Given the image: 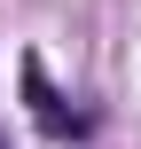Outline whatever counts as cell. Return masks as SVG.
I'll return each instance as SVG.
<instances>
[{
	"mask_svg": "<svg viewBox=\"0 0 141 149\" xmlns=\"http://www.w3.org/2000/svg\"><path fill=\"white\" fill-rule=\"evenodd\" d=\"M16 79H24V110H31V126H39L47 141H86V134H94V118H86V110H71V102L55 94V79H47V63H39V55H24V63H16Z\"/></svg>",
	"mask_w": 141,
	"mask_h": 149,
	"instance_id": "obj_1",
	"label": "cell"
},
{
	"mask_svg": "<svg viewBox=\"0 0 141 149\" xmlns=\"http://www.w3.org/2000/svg\"><path fill=\"white\" fill-rule=\"evenodd\" d=\"M0 149H16V141H8V134H0Z\"/></svg>",
	"mask_w": 141,
	"mask_h": 149,
	"instance_id": "obj_2",
	"label": "cell"
}]
</instances>
